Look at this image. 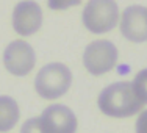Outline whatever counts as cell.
<instances>
[{"instance_id": "cell-4", "label": "cell", "mask_w": 147, "mask_h": 133, "mask_svg": "<svg viewBox=\"0 0 147 133\" xmlns=\"http://www.w3.org/2000/svg\"><path fill=\"white\" fill-rule=\"evenodd\" d=\"M117 55V49L111 41L99 39L85 49L83 64L92 75H103L116 66Z\"/></svg>"}, {"instance_id": "cell-6", "label": "cell", "mask_w": 147, "mask_h": 133, "mask_svg": "<svg viewBox=\"0 0 147 133\" xmlns=\"http://www.w3.org/2000/svg\"><path fill=\"white\" fill-rule=\"evenodd\" d=\"M42 25V9L33 0H24L13 11V28L20 36H31Z\"/></svg>"}, {"instance_id": "cell-10", "label": "cell", "mask_w": 147, "mask_h": 133, "mask_svg": "<svg viewBox=\"0 0 147 133\" xmlns=\"http://www.w3.org/2000/svg\"><path fill=\"white\" fill-rule=\"evenodd\" d=\"M131 85H133V89H135L138 99L146 105L147 103V69H142V71H139L135 75Z\"/></svg>"}, {"instance_id": "cell-11", "label": "cell", "mask_w": 147, "mask_h": 133, "mask_svg": "<svg viewBox=\"0 0 147 133\" xmlns=\"http://www.w3.org/2000/svg\"><path fill=\"white\" fill-rule=\"evenodd\" d=\"M20 133H47V128L41 117H31L24 122Z\"/></svg>"}, {"instance_id": "cell-5", "label": "cell", "mask_w": 147, "mask_h": 133, "mask_svg": "<svg viewBox=\"0 0 147 133\" xmlns=\"http://www.w3.org/2000/svg\"><path fill=\"white\" fill-rule=\"evenodd\" d=\"M3 63H5L6 71L11 75L24 77L33 71L34 63H36V55L28 43L17 39L6 45L5 52H3Z\"/></svg>"}, {"instance_id": "cell-3", "label": "cell", "mask_w": 147, "mask_h": 133, "mask_svg": "<svg viewBox=\"0 0 147 133\" xmlns=\"http://www.w3.org/2000/svg\"><path fill=\"white\" fill-rule=\"evenodd\" d=\"M83 25L92 33H108L119 22V8L114 0H89L83 9Z\"/></svg>"}, {"instance_id": "cell-12", "label": "cell", "mask_w": 147, "mask_h": 133, "mask_svg": "<svg viewBox=\"0 0 147 133\" xmlns=\"http://www.w3.org/2000/svg\"><path fill=\"white\" fill-rule=\"evenodd\" d=\"M82 0H47V5L50 9H67L71 6H75V5H80Z\"/></svg>"}, {"instance_id": "cell-9", "label": "cell", "mask_w": 147, "mask_h": 133, "mask_svg": "<svg viewBox=\"0 0 147 133\" xmlns=\"http://www.w3.org/2000/svg\"><path fill=\"white\" fill-rule=\"evenodd\" d=\"M19 105L13 97L0 96V133L9 132L19 122Z\"/></svg>"}, {"instance_id": "cell-7", "label": "cell", "mask_w": 147, "mask_h": 133, "mask_svg": "<svg viewBox=\"0 0 147 133\" xmlns=\"http://www.w3.org/2000/svg\"><path fill=\"white\" fill-rule=\"evenodd\" d=\"M121 33L131 43L147 41V8L131 5L124 9L121 17Z\"/></svg>"}, {"instance_id": "cell-2", "label": "cell", "mask_w": 147, "mask_h": 133, "mask_svg": "<svg viewBox=\"0 0 147 133\" xmlns=\"http://www.w3.org/2000/svg\"><path fill=\"white\" fill-rule=\"evenodd\" d=\"M72 85V74L67 66L61 63H50L38 72L34 78V89L42 99L55 100L64 96Z\"/></svg>"}, {"instance_id": "cell-1", "label": "cell", "mask_w": 147, "mask_h": 133, "mask_svg": "<svg viewBox=\"0 0 147 133\" xmlns=\"http://www.w3.org/2000/svg\"><path fill=\"white\" fill-rule=\"evenodd\" d=\"M99 108L111 117H130L142 110L144 103L138 99L130 82H117L107 86L99 94Z\"/></svg>"}, {"instance_id": "cell-13", "label": "cell", "mask_w": 147, "mask_h": 133, "mask_svg": "<svg viewBox=\"0 0 147 133\" xmlns=\"http://www.w3.org/2000/svg\"><path fill=\"white\" fill-rule=\"evenodd\" d=\"M135 130L136 133H147V110H144L139 114L136 125H135Z\"/></svg>"}, {"instance_id": "cell-8", "label": "cell", "mask_w": 147, "mask_h": 133, "mask_svg": "<svg viewBox=\"0 0 147 133\" xmlns=\"http://www.w3.org/2000/svg\"><path fill=\"white\" fill-rule=\"evenodd\" d=\"M42 119L47 133H75L77 117L66 105H50L42 111Z\"/></svg>"}]
</instances>
